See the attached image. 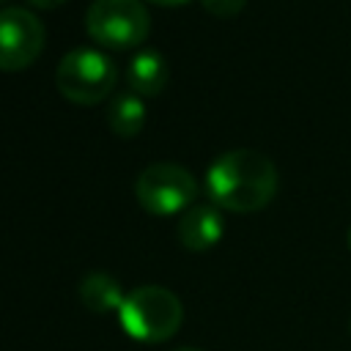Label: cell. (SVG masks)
<instances>
[{
	"instance_id": "7a4b0ae2",
	"label": "cell",
	"mask_w": 351,
	"mask_h": 351,
	"mask_svg": "<svg viewBox=\"0 0 351 351\" xmlns=\"http://www.w3.org/2000/svg\"><path fill=\"white\" fill-rule=\"evenodd\" d=\"M118 321L132 340L140 343H165L170 340L184 321L181 299L162 285H140L126 293Z\"/></svg>"
},
{
	"instance_id": "2e32d148",
	"label": "cell",
	"mask_w": 351,
	"mask_h": 351,
	"mask_svg": "<svg viewBox=\"0 0 351 351\" xmlns=\"http://www.w3.org/2000/svg\"><path fill=\"white\" fill-rule=\"evenodd\" d=\"M0 3H3V0H0Z\"/></svg>"
},
{
	"instance_id": "8992f818",
	"label": "cell",
	"mask_w": 351,
	"mask_h": 351,
	"mask_svg": "<svg viewBox=\"0 0 351 351\" xmlns=\"http://www.w3.org/2000/svg\"><path fill=\"white\" fill-rule=\"evenodd\" d=\"M44 49L41 19L19 5L0 8V71H22Z\"/></svg>"
},
{
	"instance_id": "ba28073f",
	"label": "cell",
	"mask_w": 351,
	"mask_h": 351,
	"mask_svg": "<svg viewBox=\"0 0 351 351\" xmlns=\"http://www.w3.org/2000/svg\"><path fill=\"white\" fill-rule=\"evenodd\" d=\"M167 77H170V66L159 49H140L132 55V60L126 66L129 90H134L143 99L162 93L167 85Z\"/></svg>"
},
{
	"instance_id": "7c38bea8",
	"label": "cell",
	"mask_w": 351,
	"mask_h": 351,
	"mask_svg": "<svg viewBox=\"0 0 351 351\" xmlns=\"http://www.w3.org/2000/svg\"><path fill=\"white\" fill-rule=\"evenodd\" d=\"M33 8H41V11H49V8H58V5H63L66 0H27Z\"/></svg>"
},
{
	"instance_id": "8fae6325",
	"label": "cell",
	"mask_w": 351,
	"mask_h": 351,
	"mask_svg": "<svg viewBox=\"0 0 351 351\" xmlns=\"http://www.w3.org/2000/svg\"><path fill=\"white\" fill-rule=\"evenodd\" d=\"M200 5L211 14V16H219V19H230V16H239L247 5V0H200Z\"/></svg>"
},
{
	"instance_id": "4fadbf2b",
	"label": "cell",
	"mask_w": 351,
	"mask_h": 351,
	"mask_svg": "<svg viewBox=\"0 0 351 351\" xmlns=\"http://www.w3.org/2000/svg\"><path fill=\"white\" fill-rule=\"evenodd\" d=\"M148 3H156V5H184L186 0H148Z\"/></svg>"
},
{
	"instance_id": "5bb4252c",
	"label": "cell",
	"mask_w": 351,
	"mask_h": 351,
	"mask_svg": "<svg viewBox=\"0 0 351 351\" xmlns=\"http://www.w3.org/2000/svg\"><path fill=\"white\" fill-rule=\"evenodd\" d=\"M176 351H197V348H176Z\"/></svg>"
},
{
	"instance_id": "9a60e30c",
	"label": "cell",
	"mask_w": 351,
	"mask_h": 351,
	"mask_svg": "<svg viewBox=\"0 0 351 351\" xmlns=\"http://www.w3.org/2000/svg\"><path fill=\"white\" fill-rule=\"evenodd\" d=\"M348 247H351V230H348Z\"/></svg>"
},
{
	"instance_id": "3957f363",
	"label": "cell",
	"mask_w": 351,
	"mask_h": 351,
	"mask_svg": "<svg viewBox=\"0 0 351 351\" xmlns=\"http://www.w3.org/2000/svg\"><path fill=\"white\" fill-rule=\"evenodd\" d=\"M118 82V69L101 49L77 47L58 60L55 85L58 93L71 104H99L110 96Z\"/></svg>"
},
{
	"instance_id": "5b68a950",
	"label": "cell",
	"mask_w": 351,
	"mask_h": 351,
	"mask_svg": "<svg viewBox=\"0 0 351 351\" xmlns=\"http://www.w3.org/2000/svg\"><path fill=\"white\" fill-rule=\"evenodd\" d=\"M134 197L154 217H176L195 206L197 181L178 162H151L134 181Z\"/></svg>"
},
{
	"instance_id": "6da1fadb",
	"label": "cell",
	"mask_w": 351,
	"mask_h": 351,
	"mask_svg": "<svg viewBox=\"0 0 351 351\" xmlns=\"http://www.w3.org/2000/svg\"><path fill=\"white\" fill-rule=\"evenodd\" d=\"M277 167L255 148H233L217 156L206 173V189L211 203L233 211L252 214L271 203L277 195Z\"/></svg>"
},
{
	"instance_id": "52a82bcc",
	"label": "cell",
	"mask_w": 351,
	"mask_h": 351,
	"mask_svg": "<svg viewBox=\"0 0 351 351\" xmlns=\"http://www.w3.org/2000/svg\"><path fill=\"white\" fill-rule=\"evenodd\" d=\"M178 241L189 252H208L225 233V219L219 206L214 203H195L178 219Z\"/></svg>"
},
{
	"instance_id": "9c48e42d",
	"label": "cell",
	"mask_w": 351,
	"mask_h": 351,
	"mask_svg": "<svg viewBox=\"0 0 351 351\" xmlns=\"http://www.w3.org/2000/svg\"><path fill=\"white\" fill-rule=\"evenodd\" d=\"M145 118H148V104L134 90L115 93L107 104V126L112 134H118L123 140L140 134L145 126Z\"/></svg>"
},
{
	"instance_id": "30bf717a",
	"label": "cell",
	"mask_w": 351,
	"mask_h": 351,
	"mask_svg": "<svg viewBox=\"0 0 351 351\" xmlns=\"http://www.w3.org/2000/svg\"><path fill=\"white\" fill-rule=\"evenodd\" d=\"M80 299L82 304L90 310V313H118L126 293L121 288V282L107 274V271H88L82 280H80Z\"/></svg>"
},
{
	"instance_id": "277c9868",
	"label": "cell",
	"mask_w": 351,
	"mask_h": 351,
	"mask_svg": "<svg viewBox=\"0 0 351 351\" xmlns=\"http://www.w3.org/2000/svg\"><path fill=\"white\" fill-rule=\"evenodd\" d=\"M85 30L104 49H134L151 33V14L140 0H93Z\"/></svg>"
}]
</instances>
